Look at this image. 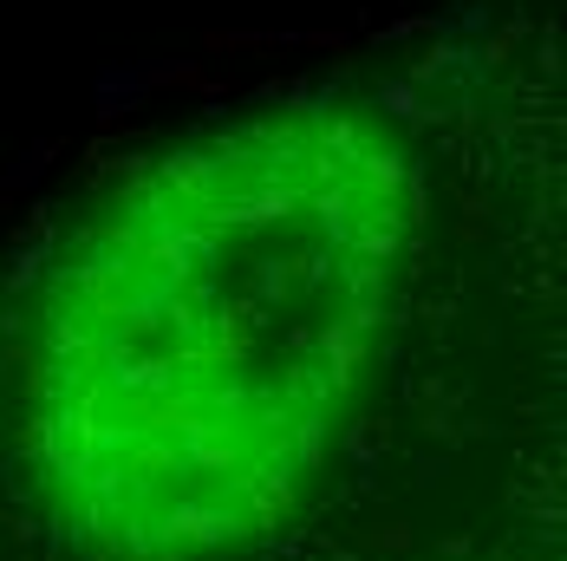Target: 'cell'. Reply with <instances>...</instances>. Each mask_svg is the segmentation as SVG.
I'll use <instances>...</instances> for the list:
<instances>
[{
  "label": "cell",
  "mask_w": 567,
  "mask_h": 561,
  "mask_svg": "<svg viewBox=\"0 0 567 561\" xmlns=\"http://www.w3.org/2000/svg\"><path fill=\"white\" fill-rule=\"evenodd\" d=\"M411 164L352 118H255L131 176L27 334L33 497L92 561H216L320 483L385 366Z\"/></svg>",
  "instance_id": "1"
}]
</instances>
